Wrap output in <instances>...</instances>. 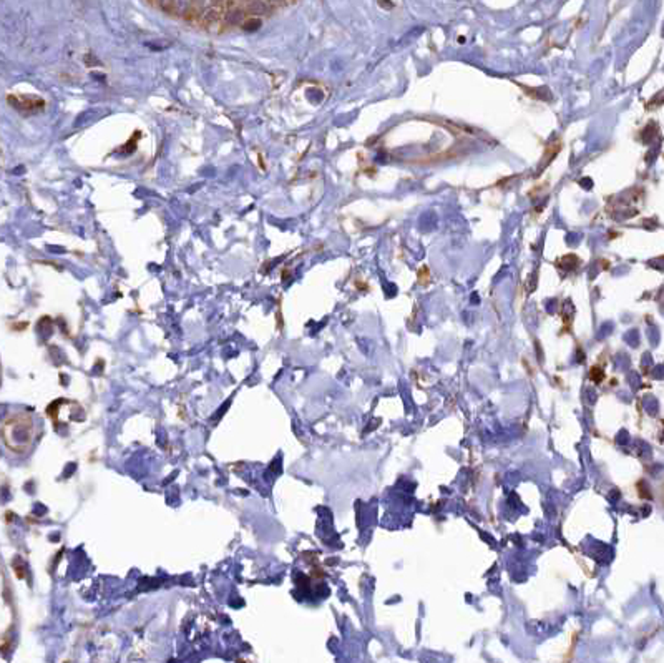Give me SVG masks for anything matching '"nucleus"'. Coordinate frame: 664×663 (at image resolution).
Returning <instances> with one entry per match:
<instances>
[{
    "mask_svg": "<svg viewBox=\"0 0 664 663\" xmlns=\"http://www.w3.org/2000/svg\"><path fill=\"white\" fill-rule=\"evenodd\" d=\"M39 436V427L34 417L27 413H15L6 417L2 424L4 444L13 454L29 453Z\"/></svg>",
    "mask_w": 664,
    "mask_h": 663,
    "instance_id": "obj_1",
    "label": "nucleus"
}]
</instances>
